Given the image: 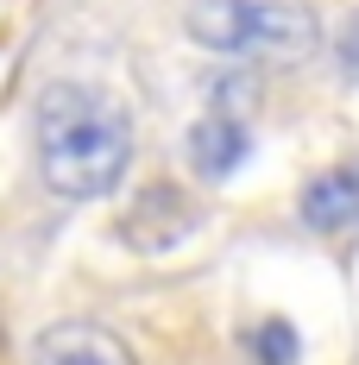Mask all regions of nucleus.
<instances>
[{
    "label": "nucleus",
    "instance_id": "f257e3e1",
    "mask_svg": "<svg viewBox=\"0 0 359 365\" xmlns=\"http://www.w3.org/2000/svg\"><path fill=\"white\" fill-rule=\"evenodd\" d=\"M133 164V120L108 95L57 82L38 101V170L44 189L64 202H95Z\"/></svg>",
    "mask_w": 359,
    "mask_h": 365
},
{
    "label": "nucleus",
    "instance_id": "f03ea898",
    "mask_svg": "<svg viewBox=\"0 0 359 365\" xmlns=\"http://www.w3.org/2000/svg\"><path fill=\"white\" fill-rule=\"evenodd\" d=\"M189 38L215 57L303 63L322 51V13L309 0H189Z\"/></svg>",
    "mask_w": 359,
    "mask_h": 365
},
{
    "label": "nucleus",
    "instance_id": "7ed1b4c3",
    "mask_svg": "<svg viewBox=\"0 0 359 365\" xmlns=\"http://www.w3.org/2000/svg\"><path fill=\"white\" fill-rule=\"evenodd\" d=\"M196 202L183 195L177 182H145L139 195L126 202V215L113 220V233H120V246H133V252H171L183 246L189 233H196Z\"/></svg>",
    "mask_w": 359,
    "mask_h": 365
},
{
    "label": "nucleus",
    "instance_id": "20e7f679",
    "mask_svg": "<svg viewBox=\"0 0 359 365\" xmlns=\"http://www.w3.org/2000/svg\"><path fill=\"white\" fill-rule=\"evenodd\" d=\"M38 365H139L133 346L101 322H51L32 346Z\"/></svg>",
    "mask_w": 359,
    "mask_h": 365
},
{
    "label": "nucleus",
    "instance_id": "39448f33",
    "mask_svg": "<svg viewBox=\"0 0 359 365\" xmlns=\"http://www.w3.org/2000/svg\"><path fill=\"white\" fill-rule=\"evenodd\" d=\"M296 215L309 233H347L359 227V164H328L303 182L296 195Z\"/></svg>",
    "mask_w": 359,
    "mask_h": 365
},
{
    "label": "nucleus",
    "instance_id": "423d86ee",
    "mask_svg": "<svg viewBox=\"0 0 359 365\" xmlns=\"http://www.w3.org/2000/svg\"><path fill=\"white\" fill-rule=\"evenodd\" d=\"M189 164H196V177L202 182H227L240 170V158L252 151V133L233 120V113H202L196 126H189Z\"/></svg>",
    "mask_w": 359,
    "mask_h": 365
},
{
    "label": "nucleus",
    "instance_id": "0eeeda50",
    "mask_svg": "<svg viewBox=\"0 0 359 365\" xmlns=\"http://www.w3.org/2000/svg\"><path fill=\"white\" fill-rule=\"evenodd\" d=\"M258 353H265V365H290L296 359V334H290L284 322H265V328H258Z\"/></svg>",
    "mask_w": 359,
    "mask_h": 365
},
{
    "label": "nucleus",
    "instance_id": "6e6552de",
    "mask_svg": "<svg viewBox=\"0 0 359 365\" xmlns=\"http://www.w3.org/2000/svg\"><path fill=\"white\" fill-rule=\"evenodd\" d=\"M340 63H347V76H359V19H353V32L340 38Z\"/></svg>",
    "mask_w": 359,
    "mask_h": 365
}]
</instances>
